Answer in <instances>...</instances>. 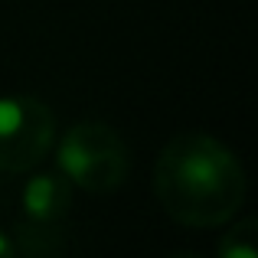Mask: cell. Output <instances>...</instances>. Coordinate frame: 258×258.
<instances>
[{
	"mask_svg": "<svg viewBox=\"0 0 258 258\" xmlns=\"http://www.w3.org/2000/svg\"><path fill=\"white\" fill-rule=\"evenodd\" d=\"M69 209L72 183L62 173H33L20 189L17 232L10 235L17 258H62Z\"/></svg>",
	"mask_w": 258,
	"mask_h": 258,
	"instance_id": "obj_3",
	"label": "cell"
},
{
	"mask_svg": "<svg viewBox=\"0 0 258 258\" xmlns=\"http://www.w3.org/2000/svg\"><path fill=\"white\" fill-rule=\"evenodd\" d=\"M219 258H258L255 255V219H242L222 235Z\"/></svg>",
	"mask_w": 258,
	"mask_h": 258,
	"instance_id": "obj_5",
	"label": "cell"
},
{
	"mask_svg": "<svg viewBox=\"0 0 258 258\" xmlns=\"http://www.w3.org/2000/svg\"><path fill=\"white\" fill-rule=\"evenodd\" d=\"M245 193V167L219 138L206 131H180L160 147L154 164V196L176 226H226L242 209Z\"/></svg>",
	"mask_w": 258,
	"mask_h": 258,
	"instance_id": "obj_1",
	"label": "cell"
},
{
	"mask_svg": "<svg viewBox=\"0 0 258 258\" xmlns=\"http://www.w3.org/2000/svg\"><path fill=\"white\" fill-rule=\"evenodd\" d=\"M56 147V114L36 95L0 98V173H33Z\"/></svg>",
	"mask_w": 258,
	"mask_h": 258,
	"instance_id": "obj_4",
	"label": "cell"
},
{
	"mask_svg": "<svg viewBox=\"0 0 258 258\" xmlns=\"http://www.w3.org/2000/svg\"><path fill=\"white\" fill-rule=\"evenodd\" d=\"M59 173L92 196H108L127 180V144L105 121H79L62 134L56 151Z\"/></svg>",
	"mask_w": 258,
	"mask_h": 258,
	"instance_id": "obj_2",
	"label": "cell"
},
{
	"mask_svg": "<svg viewBox=\"0 0 258 258\" xmlns=\"http://www.w3.org/2000/svg\"><path fill=\"white\" fill-rule=\"evenodd\" d=\"M0 258H17V248H13V239L0 229Z\"/></svg>",
	"mask_w": 258,
	"mask_h": 258,
	"instance_id": "obj_6",
	"label": "cell"
},
{
	"mask_svg": "<svg viewBox=\"0 0 258 258\" xmlns=\"http://www.w3.org/2000/svg\"><path fill=\"white\" fill-rule=\"evenodd\" d=\"M170 258H200V255H193V252H176V255H170Z\"/></svg>",
	"mask_w": 258,
	"mask_h": 258,
	"instance_id": "obj_7",
	"label": "cell"
}]
</instances>
